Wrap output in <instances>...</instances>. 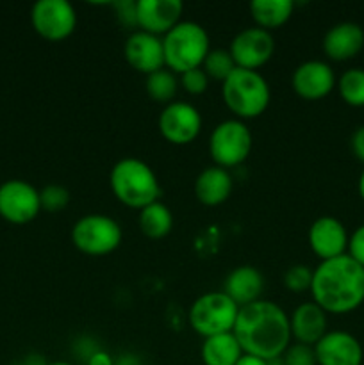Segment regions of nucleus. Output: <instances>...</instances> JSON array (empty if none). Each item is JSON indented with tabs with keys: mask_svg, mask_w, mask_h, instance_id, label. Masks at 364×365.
Returning <instances> with one entry per match:
<instances>
[{
	"mask_svg": "<svg viewBox=\"0 0 364 365\" xmlns=\"http://www.w3.org/2000/svg\"><path fill=\"white\" fill-rule=\"evenodd\" d=\"M236 341L243 355H252L266 362L280 359L291 342L289 316L273 302L259 299L241 307L234 324Z\"/></svg>",
	"mask_w": 364,
	"mask_h": 365,
	"instance_id": "nucleus-1",
	"label": "nucleus"
},
{
	"mask_svg": "<svg viewBox=\"0 0 364 365\" xmlns=\"http://www.w3.org/2000/svg\"><path fill=\"white\" fill-rule=\"evenodd\" d=\"M313 302L327 314H348L364 303V267L350 255L321 260L313 271Z\"/></svg>",
	"mask_w": 364,
	"mask_h": 365,
	"instance_id": "nucleus-2",
	"label": "nucleus"
},
{
	"mask_svg": "<svg viewBox=\"0 0 364 365\" xmlns=\"http://www.w3.org/2000/svg\"><path fill=\"white\" fill-rule=\"evenodd\" d=\"M111 191L116 200L131 209H145L159 202L161 187L152 168L136 157L118 160L111 170Z\"/></svg>",
	"mask_w": 364,
	"mask_h": 365,
	"instance_id": "nucleus-3",
	"label": "nucleus"
},
{
	"mask_svg": "<svg viewBox=\"0 0 364 365\" xmlns=\"http://www.w3.org/2000/svg\"><path fill=\"white\" fill-rule=\"evenodd\" d=\"M164 66L173 73H186L202 68L209 53V36L206 29L195 21H178L163 38Z\"/></svg>",
	"mask_w": 364,
	"mask_h": 365,
	"instance_id": "nucleus-4",
	"label": "nucleus"
},
{
	"mask_svg": "<svg viewBox=\"0 0 364 365\" xmlns=\"http://www.w3.org/2000/svg\"><path fill=\"white\" fill-rule=\"evenodd\" d=\"M225 106L239 120L257 118L270 106V86L266 78L253 70L236 68L221 86Z\"/></svg>",
	"mask_w": 364,
	"mask_h": 365,
	"instance_id": "nucleus-5",
	"label": "nucleus"
},
{
	"mask_svg": "<svg viewBox=\"0 0 364 365\" xmlns=\"http://www.w3.org/2000/svg\"><path fill=\"white\" fill-rule=\"evenodd\" d=\"M239 307L221 292H207L196 298L189 309V327L203 339L232 334Z\"/></svg>",
	"mask_w": 364,
	"mask_h": 365,
	"instance_id": "nucleus-6",
	"label": "nucleus"
},
{
	"mask_svg": "<svg viewBox=\"0 0 364 365\" xmlns=\"http://www.w3.org/2000/svg\"><path fill=\"white\" fill-rule=\"evenodd\" d=\"M121 227L109 216L88 214L71 228V241L75 248L89 257H103L120 246Z\"/></svg>",
	"mask_w": 364,
	"mask_h": 365,
	"instance_id": "nucleus-7",
	"label": "nucleus"
},
{
	"mask_svg": "<svg viewBox=\"0 0 364 365\" xmlns=\"http://www.w3.org/2000/svg\"><path fill=\"white\" fill-rule=\"evenodd\" d=\"M252 145V132L241 120H225L211 134L209 153L216 166L227 170L245 163Z\"/></svg>",
	"mask_w": 364,
	"mask_h": 365,
	"instance_id": "nucleus-8",
	"label": "nucleus"
},
{
	"mask_svg": "<svg viewBox=\"0 0 364 365\" xmlns=\"http://www.w3.org/2000/svg\"><path fill=\"white\" fill-rule=\"evenodd\" d=\"M32 29L46 41H63L77 25L74 6L66 0H39L31 11Z\"/></svg>",
	"mask_w": 364,
	"mask_h": 365,
	"instance_id": "nucleus-9",
	"label": "nucleus"
},
{
	"mask_svg": "<svg viewBox=\"0 0 364 365\" xmlns=\"http://www.w3.org/2000/svg\"><path fill=\"white\" fill-rule=\"evenodd\" d=\"M41 210L39 191L25 180H7L0 185V217L13 225L31 223Z\"/></svg>",
	"mask_w": 364,
	"mask_h": 365,
	"instance_id": "nucleus-10",
	"label": "nucleus"
},
{
	"mask_svg": "<svg viewBox=\"0 0 364 365\" xmlns=\"http://www.w3.org/2000/svg\"><path fill=\"white\" fill-rule=\"evenodd\" d=\"M228 52H231L232 59H234L236 68L257 71L273 56V36H271V32L259 27L243 29L231 41Z\"/></svg>",
	"mask_w": 364,
	"mask_h": 365,
	"instance_id": "nucleus-11",
	"label": "nucleus"
},
{
	"mask_svg": "<svg viewBox=\"0 0 364 365\" xmlns=\"http://www.w3.org/2000/svg\"><path fill=\"white\" fill-rule=\"evenodd\" d=\"M159 130L171 145H188L202 130V116L191 103L171 102L161 113Z\"/></svg>",
	"mask_w": 364,
	"mask_h": 365,
	"instance_id": "nucleus-12",
	"label": "nucleus"
},
{
	"mask_svg": "<svg viewBox=\"0 0 364 365\" xmlns=\"http://www.w3.org/2000/svg\"><path fill=\"white\" fill-rule=\"evenodd\" d=\"M318 365H363L364 351L348 331H327L314 344Z\"/></svg>",
	"mask_w": 364,
	"mask_h": 365,
	"instance_id": "nucleus-13",
	"label": "nucleus"
},
{
	"mask_svg": "<svg viewBox=\"0 0 364 365\" xmlns=\"http://www.w3.org/2000/svg\"><path fill=\"white\" fill-rule=\"evenodd\" d=\"M348 239L345 225L338 217L321 216L309 228V246L320 260L346 255Z\"/></svg>",
	"mask_w": 364,
	"mask_h": 365,
	"instance_id": "nucleus-14",
	"label": "nucleus"
},
{
	"mask_svg": "<svg viewBox=\"0 0 364 365\" xmlns=\"http://www.w3.org/2000/svg\"><path fill=\"white\" fill-rule=\"evenodd\" d=\"M184 11L181 0H138L136 20L139 31L148 34H168L181 21Z\"/></svg>",
	"mask_w": 364,
	"mask_h": 365,
	"instance_id": "nucleus-15",
	"label": "nucleus"
},
{
	"mask_svg": "<svg viewBox=\"0 0 364 365\" xmlns=\"http://www.w3.org/2000/svg\"><path fill=\"white\" fill-rule=\"evenodd\" d=\"M291 86L300 98L321 100L335 88L334 70L325 61H307L293 71Z\"/></svg>",
	"mask_w": 364,
	"mask_h": 365,
	"instance_id": "nucleus-16",
	"label": "nucleus"
},
{
	"mask_svg": "<svg viewBox=\"0 0 364 365\" xmlns=\"http://www.w3.org/2000/svg\"><path fill=\"white\" fill-rule=\"evenodd\" d=\"M125 61L139 73L148 77L153 71L164 68V48L163 39L148 32L136 31L127 38L123 46Z\"/></svg>",
	"mask_w": 364,
	"mask_h": 365,
	"instance_id": "nucleus-17",
	"label": "nucleus"
},
{
	"mask_svg": "<svg viewBox=\"0 0 364 365\" xmlns=\"http://www.w3.org/2000/svg\"><path fill=\"white\" fill-rule=\"evenodd\" d=\"M291 339L298 344L313 346L327 334V312L314 302L302 303L289 316Z\"/></svg>",
	"mask_w": 364,
	"mask_h": 365,
	"instance_id": "nucleus-18",
	"label": "nucleus"
},
{
	"mask_svg": "<svg viewBox=\"0 0 364 365\" xmlns=\"http://www.w3.org/2000/svg\"><path fill=\"white\" fill-rule=\"evenodd\" d=\"M364 48V31L359 24L341 21L328 29L323 38V52L332 61H348Z\"/></svg>",
	"mask_w": 364,
	"mask_h": 365,
	"instance_id": "nucleus-19",
	"label": "nucleus"
},
{
	"mask_svg": "<svg viewBox=\"0 0 364 365\" xmlns=\"http://www.w3.org/2000/svg\"><path fill=\"white\" fill-rule=\"evenodd\" d=\"M264 291V278L259 269L252 266H239L225 278L223 292L241 309L253 302H259Z\"/></svg>",
	"mask_w": 364,
	"mask_h": 365,
	"instance_id": "nucleus-20",
	"label": "nucleus"
},
{
	"mask_svg": "<svg viewBox=\"0 0 364 365\" xmlns=\"http://www.w3.org/2000/svg\"><path fill=\"white\" fill-rule=\"evenodd\" d=\"M232 192V177L220 166L206 168L195 180V195L207 207L221 205Z\"/></svg>",
	"mask_w": 364,
	"mask_h": 365,
	"instance_id": "nucleus-21",
	"label": "nucleus"
},
{
	"mask_svg": "<svg viewBox=\"0 0 364 365\" xmlns=\"http://www.w3.org/2000/svg\"><path fill=\"white\" fill-rule=\"evenodd\" d=\"M295 2L291 0H253L250 2V14H252L256 27L264 31H273L282 27L291 18Z\"/></svg>",
	"mask_w": 364,
	"mask_h": 365,
	"instance_id": "nucleus-22",
	"label": "nucleus"
},
{
	"mask_svg": "<svg viewBox=\"0 0 364 365\" xmlns=\"http://www.w3.org/2000/svg\"><path fill=\"white\" fill-rule=\"evenodd\" d=\"M243 356V349L236 341L234 334H221L203 339V365H236Z\"/></svg>",
	"mask_w": 364,
	"mask_h": 365,
	"instance_id": "nucleus-23",
	"label": "nucleus"
},
{
	"mask_svg": "<svg viewBox=\"0 0 364 365\" xmlns=\"http://www.w3.org/2000/svg\"><path fill=\"white\" fill-rule=\"evenodd\" d=\"M138 223L143 234L148 239H163L171 232L173 216L164 203L153 202L146 205L145 209H141Z\"/></svg>",
	"mask_w": 364,
	"mask_h": 365,
	"instance_id": "nucleus-24",
	"label": "nucleus"
},
{
	"mask_svg": "<svg viewBox=\"0 0 364 365\" xmlns=\"http://www.w3.org/2000/svg\"><path fill=\"white\" fill-rule=\"evenodd\" d=\"M178 82L175 78L173 71L168 68H163L159 71H153L146 77V93L153 102L159 103H171V100L177 95Z\"/></svg>",
	"mask_w": 364,
	"mask_h": 365,
	"instance_id": "nucleus-25",
	"label": "nucleus"
},
{
	"mask_svg": "<svg viewBox=\"0 0 364 365\" xmlns=\"http://www.w3.org/2000/svg\"><path fill=\"white\" fill-rule=\"evenodd\" d=\"M339 95L343 102L352 107H364V70L350 68L338 81Z\"/></svg>",
	"mask_w": 364,
	"mask_h": 365,
	"instance_id": "nucleus-26",
	"label": "nucleus"
},
{
	"mask_svg": "<svg viewBox=\"0 0 364 365\" xmlns=\"http://www.w3.org/2000/svg\"><path fill=\"white\" fill-rule=\"evenodd\" d=\"M202 70L206 71L207 77L214 81H227L228 75L236 70V63L232 59L231 52L223 48L209 50L207 57L202 63Z\"/></svg>",
	"mask_w": 364,
	"mask_h": 365,
	"instance_id": "nucleus-27",
	"label": "nucleus"
},
{
	"mask_svg": "<svg viewBox=\"0 0 364 365\" xmlns=\"http://www.w3.org/2000/svg\"><path fill=\"white\" fill-rule=\"evenodd\" d=\"M39 202H41V209L49 210V212H57L70 203V192L63 185H46L45 189L39 191Z\"/></svg>",
	"mask_w": 364,
	"mask_h": 365,
	"instance_id": "nucleus-28",
	"label": "nucleus"
},
{
	"mask_svg": "<svg viewBox=\"0 0 364 365\" xmlns=\"http://www.w3.org/2000/svg\"><path fill=\"white\" fill-rule=\"evenodd\" d=\"M313 271L314 269L303 266V264L291 266L284 274L285 287L293 292L310 291V284H313Z\"/></svg>",
	"mask_w": 364,
	"mask_h": 365,
	"instance_id": "nucleus-29",
	"label": "nucleus"
},
{
	"mask_svg": "<svg viewBox=\"0 0 364 365\" xmlns=\"http://www.w3.org/2000/svg\"><path fill=\"white\" fill-rule=\"evenodd\" d=\"M282 362L284 365H318L313 346L298 344V342L289 344V348L282 355Z\"/></svg>",
	"mask_w": 364,
	"mask_h": 365,
	"instance_id": "nucleus-30",
	"label": "nucleus"
},
{
	"mask_svg": "<svg viewBox=\"0 0 364 365\" xmlns=\"http://www.w3.org/2000/svg\"><path fill=\"white\" fill-rule=\"evenodd\" d=\"M181 77L182 88H184L189 95H202L207 89V86H209V77H207V73L202 68H195V70L186 71Z\"/></svg>",
	"mask_w": 364,
	"mask_h": 365,
	"instance_id": "nucleus-31",
	"label": "nucleus"
},
{
	"mask_svg": "<svg viewBox=\"0 0 364 365\" xmlns=\"http://www.w3.org/2000/svg\"><path fill=\"white\" fill-rule=\"evenodd\" d=\"M346 255L352 257L359 266L364 267V225L357 227L348 239V250Z\"/></svg>",
	"mask_w": 364,
	"mask_h": 365,
	"instance_id": "nucleus-32",
	"label": "nucleus"
},
{
	"mask_svg": "<svg viewBox=\"0 0 364 365\" xmlns=\"http://www.w3.org/2000/svg\"><path fill=\"white\" fill-rule=\"evenodd\" d=\"M116 7L118 20L123 27H138V20H136V2L132 0H121V2L113 4Z\"/></svg>",
	"mask_w": 364,
	"mask_h": 365,
	"instance_id": "nucleus-33",
	"label": "nucleus"
},
{
	"mask_svg": "<svg viewBox=\"0 0 364 365\" xmlns=\"http://www.w3.org/2000/svg\"><path fill=\"white\" fill-rule=\"evenodd\" d=\"M350 146H352V152L360 163H364V125L357 128L352 135V141H350Z\"/></svg>",
	"mask_w": 364,
	"mask_h": 365,
	"instance_id": "nucleus-34",
	"label": "nucleus"
},
{
	"mask_svg": "<svg viewBox=\"0 0 364 365\" xmlns=\"http://www.w3.org/2000/svg\"><path fill=\"white\" fill-rule=\"evenodd\" d=\"M88 365H113V360L107 353L103 351H95L91 356H89Z\"/></svg>",
	"mask_w": 364,
	"mask_h": 365,
	"instance_id": "nucleus-35",
	"label": "nucleus"
},
{
	"mask_svg": "<svg viewBox=\"0 0 364 365\" xmlns=\"http://www.w3.org/2000/svg\"><path fill=\"white\" fill-rule=\"evenodd\" d=\"M236 365H268L266 360L263 359H257V356H252V355H243L241 359L238 360V364Z\"/></svg>",
	"mask_w": 364,
	"mask_h": 365,
	"instance_id": "nucleus-36",
	"label": "nucleus"
},
{
	"mask_svg": "<svg viewBox=\"0 0 364 365\" xmlns=\"http://www.w3.org/2000/svg\"><path fill=\"white\" fill-rule=\"evenodd\" d=\"M359 195L364 202V171L360 173V177H359Z\"/></svg>",
	"mask_w": 364,
	"mask_h": 365,
	"instance_id": "nucleus-37",
	"label": "nucleus"
},
{
	"mask_svg": "<svg viewBox=\"0 0 364 365\" xmlns=\"http://www.w3.org/2000/svg\"><path fill=\"white\" fill-rule=\"evenodd\" d=\"M45 365H71V364H68V362H54V364H45Z\"/></svg>",
	"mask_w": 364,
	"mask_h": 365,
	"instance_id": "nucleus-38",
	"label": "nucleus"
},
{
	"mask_svg": "<svg viewBox=\"0 0 364 365\" xmlns=\"http://www.w3.org/2000/svg\"><path fill=\"white\" fill-rule=\"evenodd\" d=\"M11 365H25V364H11Z\"/></svg>",
	"mask_w": 364,
	"mask_h": 365,
	"instance_id": "nucleus-39",
	"label": "nucleus"
}]
</instances>
